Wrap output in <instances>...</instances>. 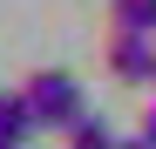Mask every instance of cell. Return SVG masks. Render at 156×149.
<instances>
[{
    "label": "cell",
    "instance_id": "obj_7",
    "mask_svg": "<svg viewBox=\"0 0 156 149\" xmlns=\"http://www.w3.org/2000/svg\"><path fill=\"white\" fill-rule=\"evenodd\" d=\"M143 136H149V142H156V102H149V109H143Z\"/></svg>",
    "mask_w": 156,
    "mask_h": 149
},
{
    "label": "cell",
    "instance_id": "obj_1",
    "mask_svg": "<svg viewBox=\"0 0 156 149\" xmlns=\"http://www.w3.org/2000/svg\"><path fill=\"white\" fill-rule=\"evenodd\" d=\"M20 95H27V109H34L41 129H68L75 115H88V95H82V81L68 68H34L20 81Z\"/></svg>",
    "mask_w": 156,
    "mask_h": 149
},
{
    "label": "cell",
    "instance_id": "obj_8",
    "mask_svg": "<svg viewBox=\"0 0 156 149\" xmlns=\"http://www.w3.org/2000/svg\"><path fill=\"white\" fill-rule=\"evenodd\" d=\"M149 88H156V81H149Z\"/></svg>",
    "mask_w": 156,
    "mask_h": 149
},
{
    "label": "cell",
    "instance_id": "obj_3",
    "mask_svg": "<svg viewBox=\"0 0 156 149\" xmlns=\"http://www.w3.org/2000/svg\"><path fill=\"white\" fill-rule=\"evenodd\" d=\"M34 129H41V122L27 109V95H7V88H0V149H20Z\"/></svg>",
    "mask_w": 156,
    "mask_h": 149
},
{
    "label": "cell",
    "instance_id": "obj_4",
    "mask_svg": "<svg viewBox=\"0 0 156 149\" xmlns=\"http://www.w3.org/2000/svg\"><path fill=\"white\" fill-rule=\"evenodd\" d=\"M109 27H122V34H156V0H109Z\"/></svg>",
    "mask_w": 156,
    "mask_h": 149
},
{
    "label": "cell",
    "instance_id": "obj_5",
    "mask_svg": "<svg viewBox=\"0 0 156 149\" xmlns=\"http://www.w3.org/2000/svg\"><path fill=\"white\" fill-rule=\"evenodd\" d=\"M61 136H68V149H115V129H109L102 115H75Z\"/></svg>",
    "mask_w": 156,
    "mask_h": 149
},
{
    "label": "cell",
    "instance_id": "obj_6",
    "mask_svg": "<svg viewBox=\"0 0 156 149\" xmlns=\"http://www.w3.org/2000/svg\"><path fill=\"white\" fill-rule=\"evenodd\" d=\"M115 149H156V142H149V136L136 129V136H115Z\"/></svg>",
    "mask_w": 156,
    "mask_h": 149
},
{
    "label": "cell",
    "instance_id": "obj_2",
    "mask_svg": "<svg viewBox=\"0 0 156 149\" xmlns=\"http://www.w3.org/2000/svg\"><path fill=\"white\" fill-rule=\"evenodd\" d=\"M102 61H109V74H115V81L149 88V81H156V34H122V27H109Z\"/></svg>",
    "mask_w": 156,
    "mask_h": 149
}]
</instances>
